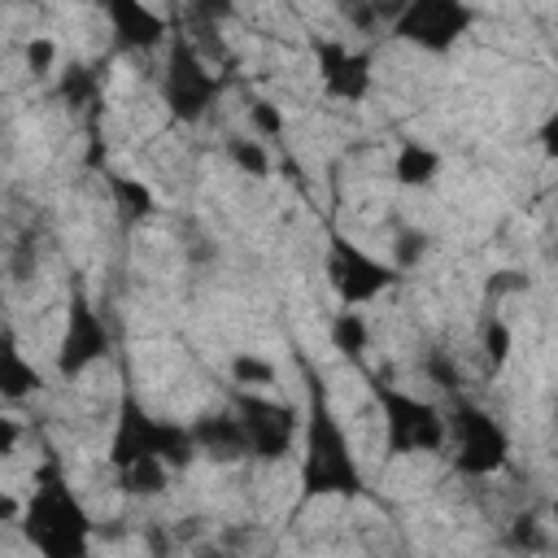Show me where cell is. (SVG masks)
<instances>
[{
  "mask_svg": "<svg viewBox=\"0 0 558 558\" xmlns=\"http://www.w3.org/2000/svg\"><path fill=\"white\" fill-rule=\"evenodd\" d=\"M17 514H22V501L9 497V493H0V523H17Z\"/></svg>",
  "mask_w": 558,
  "mask_h": 558,
  "instance_id": "cell-26",
  "label": "cell"
},
{
  "mask_svg": "<svg viewBox=\"0 0 558 558\" xmlns=\"http://www.w3.org/2000/svg\"><path fill=\"white\" fill-rule=\"evenodd\" d=\"M327 336H331V349H340L344 357H357V353L371 344V327H366V318H362L357 310H349V305L331 318Z\"/></svg>",
  "mask_w": 558,
  "mask_h": 558,
  "instance_id": "cell-17",
  "label": "cell"
},
{
  "mask_svg": "<svg viewBox=\"0 0 558 558\" xmlns=\"http://www.w3.org/2000/svg\"><path fill=\"white\" fill-rule=\"evenodd\" d=\"M366 488L357 453L344 423L331 410V397L318 375H310L305 401V453H301V493L305 497H357Z\"/></svg>",
  "mask_w": 558,
  "mask_h": 558,
  "instance_id": "cell-2",
  "label": "cell"
},
{
  "mask_svg": "<svg viewBox=\"0 0 558 558\" xmlns=\"http://www.w3.org/2000/svg\"><path fill=\"white\" fill-rule=\"evenodd\" d=\"M231 379L244 384V392L257 388V384H275V362H266L257 353H235L231 357Z\"/></svg>",
  "mask_w": 558,
  "mask_h": 558,
  "instance_id": "cell-20",
  "label": "cell"
},
{
  "mask_svg": "<svg viewBox=\"0 0 558 558\" xmlns=\"http://www.w3.org/2000/svg\"><path fill=\"white\" fill-rule=\"evenodd\" d=\"M235 423L244 432V449L257 462H283L301 432V410L292 401H275L262 392H235Z\"/></svg>",
  "mask_w": 558,
  "mask_h": 558,
  "instance_id": "cell-7",
  "label": "cell"
},
{
  "mask_svg": "<svg viewBox=\"0 0 558 558\" xmlns=\"http://www.w3.org/2000/svg\"><path fill=\"white\" fill-rule=\"evenodd\" d=\"M218 96H222V78L214 74V65L201 57V48L187 35H174L161 70V105L170 109V118L201 122Z\"/></svg>",
  "mask_w": 558,
  "mask_h": 558,
  "instance_id": "cell-4",
  "label": "cell"
},
{
  "mask_svg": "<svg viewBox=\"0 0 558 558\" xmlns=\"http://www.w3.org/2000/svg\"><path fill=\"white\" fill-rule=\"evenodd\" d=\"M196 453L214 458V462H235V458H248L244 449V432L235 423V414H201L192 427H187Z\"/></svg>",
  "mask_w": 558,
  "mask_h": 558,
  "instance_id": "cell-14",
  "label": "cell"
},
{
  "mask_svg": "<svg viewBox=\"0 0 558 558\" xmlns=\"http://www.w3.org/2000/svg\"><path fill=\"white\" fill-rule=\"evenodd\" d=\"M96 92H100V78H96V70H87V65H70V70L61 74V83H57V96H61L70 109L96 105Z\"/></svg>",
  "mask_w": 558,
  "mask_h": 558,
  "instance_id": "cell-18",
  "label": "cell"
},
{
  "mask_svg": "<svg viewBox=\"0 0 558 558\" xmlns=\"http://www.w3.org/2000/svg\"><path fill=\"white\" fill-rule=\"evenodd\" d=\"M248 122H253V131H257L262 140H283V131H288V118H283L279 105H270V100H253V105H248Z\"/></svg>",
  "mask_w": 558,
  "mask_h": 558,
  "instance_id": "cell-21",
  "label": "cell"
},
{
  "mask_svg": "<svg viewBox=\"0 0 558 558\" xmlns=\"http://www.w3.org/2000/svg\"><path fill=\"white\" fill-rule=\"evenodd\" d=\"M475 13L462 0H410L392 13V35L423 48V52H449L466 31Z\"/></svg>",
  "mask_w": 558,
  "mask_h": 558,
  "instance_id": "cell-9",
  "label": "cell"
},
{
  "mask_svg": "<svg viewBox=\"0 0 558 558\" xmlns=\"http://www.w3.org/2000/svg\"><path fill=\"white\" fill-rule=\"evenodd\" d=\"M17 527L39 558H87L92 554V514L78 501V493L70 488L57 458H48L35 471V484H31V497L22 501Z\"/></svg>",
  "mask_w": 558,
  "mask_h": 558,
  "instance_id": "cell-1",
  "label": "cell"
},
{
  "mask_svg": "<svg viewBox=\"0 0 558 558\" xmlns=\"http://www.w3.org/2000/svg\"><path fill=\"white\" fill-rule=\"evenodd\" d=\"M375 401H379V414H384V453L388 458H405V453H436L445 449V414L405 392V388H392V384H379L375 388Z\"/></svg>",
  "mask_w": 558,
  "mask_h": 558,
  "instance_id": "cell-5",
  "label": "cell"
},
{
  "mask_svg": "<svg viewBox=\"0 0 558 558\" xmlns=\"http://www.w3.org/2000/svg\"><path fill=\"white\" fill-rule=\"evenodd\" d=\"M510 340H514V336H510V327H506L501 318H488V323H484V344H488V353H493V371L510 357Z\"/></svg>",
  "mask_w": 558,
  "mask_h": 558,
  "instance_id": "cell-22",
  "label": "cell"
},
{
  "mask_svg": "<svg viewBox=\"0 0 558 558\" xmlns=\"http://www.w3.org/2000/svg\"><path fill=\"white\" fill-rule=\"evenodd\" d=\"M323 270H327L331 292H336L349 310H353V305H366V301H375V296H384V292L401 279V270H397L392 262L366 253L362 244H353V240H344V235H331V240H327V262H323Z\"/></svg>",
  "mask_w": 558,
  "mask_h": 558,
  "instance_id": "cell-8",
  "label": "cell"
},
{
  "mask_svg": "<svg viewBox=\"0 0 558 558\" xmlns=\"http://www.w3.org/2000/svg\"><path fill=\"white\" fill-rule=\"evenodd\" d=\"M109 349H113V331H109L105 314L83 292H74L70 305H65V331L57 340V375L78 379L100 357H109Z\"/></svg>",
  "mask_w": 558,
  "mask_h": 558,
  "instance_id": "cell-10",
  "label": "cell"
},
{
  "mask_svg": "<svg viewBox=\"0 0 558 558\" xmlns=\"http://www.w3.org/2000/svg\"><path fill=\"white\" fill-rule=\"evenodd\" d=\"M427 371H432V379H436V384H440L445 392H453V388H458V366H449V362H445L440 353H436V357L427 362Z\"/></svg>",
  "mask_w": 558,
  "mask_h": 558,
  "instance_id": "cell-24",
  "label": "cell"
},
{
  "mask_svg": "<svg viewBox=\"0 0 558 558\" xmlns=\"http://www.w3.org/2000/svg\"><path fill=\"white\" fill-rule=\"evenodd\" d=\"M445 436H453V471L466 480L497 475L510 462V436L484 405L458 401L445 418Z\"/></svg>",
  "mask_w": 558,
  "mask_h": 558,
  "instance_id": "cell-6",
  "label": "cell"
},
{
  "mask_svg": "<svg viewBox=\"0 0 558 558\" xmlns=\"http://www.w3.org/2000/svg\"><path fill=\"white\" fill-rule=\"evenodd\" d=\"M314 61H318V83L331 100H349V105L366 100V92H371V52L349 48L336 35H323V39H314Z\"/></svg>",
  "mask_w": 558,
  "mask_h": 558,
  "instance_id": "cell-11",
  "label": "cell"
},
{
  "mask_svg": "<svg viewBox=\"0 0 558 558\" xmlns=\"http://www.w3.org/2000/svg\"><path fill=\"white\" fill-rule=\"evenodd\" d=\"M17 440H22V423H17V418H9V414H0V458H4V453H13V449H17Z\"/></svg>",
  "mask_w": 558,
  "mask_h": 558,
  "instance_id": "cell-25",
  "label": "cell"
},
{
  "mask_svg": "<svg viewBox=\"0 0 558 558\" xmlns=\"http://www.w3.org/2000/svg\"><path fill=\"white\" fill-rule=\"evenodd\" d=\"M105 183H109V192H113V209H118L126 222H140V218H148V214L157 209L148 183H140V179H131V174H113V170H105Z\"/></svg>",
  "mask_w": 558,
  "mask_h": 558,
  "instance_id": "cell-16",
  "label": "cell"
},
{
  "mask_svg": "<svg viewBox=\"0 0 558 558\" xmlns=\"http://www.w3.org/2000/svg\"><path fill=\"white\" fill-rule=\"evenodd\" d=\"M105 17L113 26V48L118 52H148V48H157L166 39L161 13H153L140 0H109L105 4Z\"/></svg>",
  "mask_w": 558,
  "mask_h": 558,
  "instance_id": "cell-12",
  "label": "cell"
},
{
  "mask_svg": "<svg viewBox=\"0 0 558 558\" xmlns=\"http://www.w3.org/2000/svg\"><path fill=\"white\" fill-rule=\"evenodd\" d=\"M144 462H157L166 471H183L196 462V445H192L187 427L148 414L135 392H122L113 436H109V466L122 475V471L144 466Z\"/></svg>",
  "mask_w": 558,
  "mask_h": 558,
  "instance_id": "cell-3",
  "label": "cell"
},
{
  "mask_svg": "<svg viewBox=\"0 0 558 558\" xmlns=\"http://www.w3.org/2000/svg\"><path fill=\"white\" fill-rule=\"evenodd\" d=\"M22 52H26V70H31V74H48V70H52V61H57V44H52V39H44V35H35Z\"/></svg>",
  "mask_w": 558,
  "mask_h": 558,
  "instance_id": "cell-23",
  "label": "cell"
},
{
  "mask_svg": "<svg viewBox=\"0 0 558 558\" xmlns=\"http://www.w3.org/2000/svg\"><path fill=\"white\" fill-rule=\"evenodd\" d=\"M44 388V371L22 353L13 327H0V401H26Z\"/></svg>",
  "mask_w": 558,
  "mask_h": 558,
  "instance_id": "cell-13",
  "label": "cell"
},
{
  "mask_svg": "<svg viewBox=\"0 0 558 558\" xmlns=\"http://www.w3.org/2000/svg\"><path fill=\"white\" fill-rule=\"evenodd\" d=\"M227 157H231V166H240V170L253 174V179H266V174H270V157H266L262 140L231 135V140H227Z\"/></svg>",
  "mask_w": 558,
  "mask_h": 558,
  "instance_id": "cell-19",
  "label": "cell"
},
{
  "mask_svg": "<svg viewBox=\"0 0 558 558\" xmlns=\"http://www.w3.org/2000/svg\"><path fill=\"white\" fill-rule=\"evenodd\" d=\"M436 174H440V153H436V148H427V144H418V140H405V144L397 148V157H392V179H397L401 187H427Z\"/></svg>",
  "mask_w": 558,
  "mask_h": 558,
  "instance_id": "cell-15",
  "label": "cell"
}]
</instances>
